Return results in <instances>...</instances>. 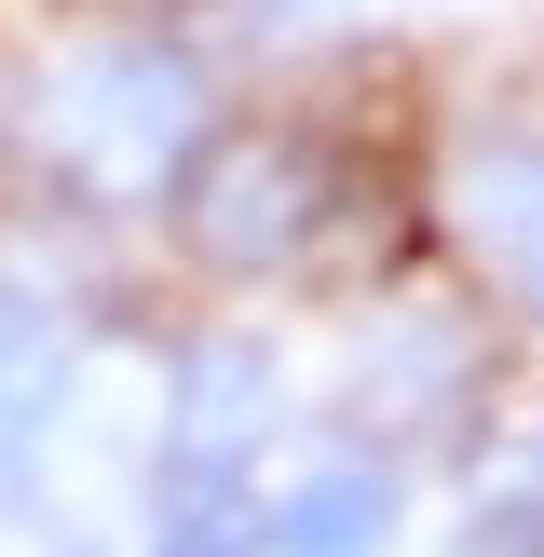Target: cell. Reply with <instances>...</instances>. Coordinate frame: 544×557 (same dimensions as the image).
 Segmentation results:
<instances>
[{
  "instance_id": "obj_1",
  "label": "cell",
  "mask_w": 544,
  "mask_h": 557,
  "mask_svg": "<svg viewBox=\"0 0 544 557\" xmlns=\"http://www.w3.org/2000/svg\"><path fill=\"white\" fill-rule=\"evenodd\" d=\"M41 123H54V163L69 177H109V190H163V163L218 123L205 109V54L163 41V27H82L41 82Z\"/></svg>"
},
{
  "instance_id": "obj_2",
  "label": "cell",
  "mask_w": 544,
  "mask_h": 557,
  "mask_svg": "<svg viewBox=\"0 0 544 557\" xmlns=\"http://www.w3.org/2000/svg\"><path fill=\"white\" fill-rule=\"evenodd\" d=\"M163 232L205 272H286L326 232V150L299 123H205L163 163Z\"/></svg>"
},
{
  "instance_id": "obj_3",
  "label": "cell",
  "mask_w": 544,
  "mask_h": 557,
  "mask_svg": "<svg viewBox=\"0 0 544 557\" xmlns=\"http://www.w3.org/2000/svg\"><path fill=\"white\" fill-rule=\"evenodd\" d=\"M490 381V341L462 313H435V299H395V313L368 326V368H354V408L368 422H462Z\"/></svg>"
},
{
  "instance_id": "obj_4",
  "label": "cell",
  "mask_w": 544,
  "mask_h": 557,
  "mask_svg": "<svg viewBox=\"0 0 544 557\" xmlns=\"http://www.w3.org/2000/svg\"><path fill=\"white\" fill-rule=\"evenodd\" d=\"M449 205H462V232H477V259L504 272V299L544 313V136H477L462 177H449Z\"/></svg>"
},
{
  "instance_id": "obj_5",
  "label": "cell",
  "mask_w": 544,
  "mask_h": 557,
  "mask_svg": "<svg viewBox=\"0 0 544 557\" xmlns=\"http://www.w3.org/2000/svg\"><path fill=\"white\" fill-rule=\"evenodd\" d=\"M381 531H395L381 462H313V476L259 490V557H381Z\"/></svg>"
},
{
  "instance_id": "obj_6",
  "label": "cell",
  "mask_w": 544,
  "mask_h": 557,
  "mask_svg": "<svg viewBox=\"0 0 544 557\" xmlns=\"http://www.w3.org/2000/svg\"><path fill=\"white\" fill-rule=\"evenodd\" d=\"M150 557H259V476H245V449H163L150 462Z\"/></svg>"
},
{
  "instance_id": "obj_7",
  "label": "cell",
  "mask_w": 544,
  "mask_h": 557,
  "mask_svg": "<svg viewBox=\"0 0 544 557\" xmlns=\"http://www.w3.org/2000/svg\"><path fill=\"white\" fill-rule=\"evenodd\" d=\"M272 408V341H190L177 354V449H245Z\"/></svg>"
},
{
  "instance_id": "obj_8",
  "label": "cell",
  "mask_w": 544,
  "mask_h": 557,
  "mask_svg": "<svg viewBox=\"0 0 544 557\" xmlns=\"http://www.w3.org/2000/svg\"><path fill=\"white\" fill-rule=\"evenodd\" d=\"M462 557H544V435H490L462 476Z\"/></svg>"
},
{
  "instance_id": "obj_9",
  "label": "cell",
  "mask_w": 544,
  "mask_h": 557,
  "mask_svg": "<svg viewBox=\"0 0 544 557\" xmlns=\"http://www.w3.org/2000/svg\"><path fill=\"white\" fill-rule=\"evenodd\" d=\"M41 435H54V408L0 395V504H27V462H41Z\"/></svg>"
}]
</instances>
